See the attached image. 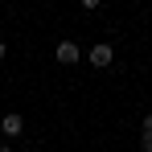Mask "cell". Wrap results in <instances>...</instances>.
Returning <instances> with one entry per match:
<instances>
[{
	"mask_svg": "<svg viewBox=\"0 0 152 152\" xmlns=\"http://www.w3.org/2000/svg\"><path fill=\"white\" fill-rule=\"evenodd\" d=\"M86 58H91V66H99V70H107V66L115 62V50H111L107 41H99V45H91V53H86Z\"/></svg>",
	"mask_w": 152,
	"mask_h": 152,
	"instance_id": "1",
	"label": "cell"
},
{
	"mask_svg": "<svg viewBox=\"0 0 152 152\" xmlns=\"http://www.w3.org/2000/svg\"><path fill=\"white\" fill-rule=\"evenodd\" d=\"M0 132H4L8 140H17V136L25 132V119H21L17 111H4V119H0Z\"/></svg>",
	"mask_w": 152,
	"mask_h": 152,
	"instance_id": "2",
	"label": "cell"
},
{
	"mask_svg": "<svg viewBox=\"0 0 152 152\" xmlns=\"http://www.w3.org/2000/svg\"><path fill=\"white\" fill-rule=\"evenodd\" d=\"M78 58H82V50H78L74 41H58V62L62 66H74Z\"/></svg>",
	"mask_w": 152,
	"mask_h": 152,
	"instance_id": "3",
	"label": "cell"
},
{
	"mask_svg": "<svg viewBox=\"0 0 152 152\" xmlns=\"http://www.w3.org/2000/svg\"><path fill=\"white\" fill-rule=\"evenodd\" d=\"M140 148H144V152H152V111L144 115V132H140Z\"/></svg>",
	"mask_w": 152,
	"mask_h": 152,
	"instance_id": "4",
	"label": "cell"
},
{
	"mask_svg": "<svg viewBox=\"0 0 152 152\" xmlns=\"http://www.w3.org/2000/svg\"><path fill=\"white\" fill-rule=\"evenodd\" d=\"M78 4H82V8H86V12H95V8H99L103 0H78Z\"/></svg>",
	"mask_w": 152,
	"mask_h": 152,
	"instance_id": "5",
	"label": "cell"
},
{
	"mask_svg": "<svg viewBox=\"0 0 152 152\" xmlns=\"http://www.w3.org/2000/svg\"><path fill=\"white\" fill-rule=\"evenodd\" d=\"M4 58H8V45H4V41H0V62H4Z\"/></svg>",
	"mask_w": 152,
	"mask_h": 152,
	"instance_id": "6",
	"label": "cell"
},
{
	"mask_svg": "<svg viewBox=\"0 0 152 152\" xmlns=\"http://www.w3.org/2000/svg\"><path fill=\"white\" fill-rule=\"evenodd\" d=\"M0 152H8V144H4V140H0Z\"/></svg>",
	"mask_w": 152,
	"mask_h": 152,
	"instance_id": "7",
	"label": "cell"
},
{
	"mask_svg": "<svg viewBox=\"0 0 152 152\" xmlns=\"http://www.w3.org/2000/svg\"><path fill=\"white\" fill-rule=\"evenodd\" d=\"M0 103H4V99H0Z\"/></svg>",
	"mask_w": 152,
	"mask_h": 152,
	"instance_id": "8",
	"label": "cell"
}]
</instances>
